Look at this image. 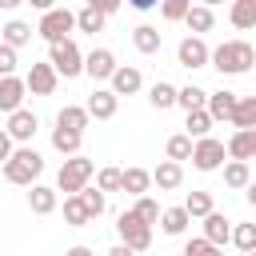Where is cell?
<instances>
[{"label": "cell", "instance_id": "1", "mask_svg": "<svg viewBox=\"0 0 256 256\" xmlns=\"http://www.w3.org/2000/svg\"><path fill=\"white\" fill-rule=\"evenodd\" d=\"M220 76H244V72H252V64H256V48L248 44V40H224L220 48H212V60H208Z\"/></svg>", "mask_w": 256, "mask_h": 256}, {"label": "cell", "instance_id": "2", "mask_svg": "<svg viewBox=\"0 0 256 256\" xmlns=\"http://www.w3.org/2000/svg\"><path fill=\"white\" fill-rule=\"evenodd\" d=\"M44 172V156L36 152V148H16L8 160H4V180L8 184H24V188H32V180Z\"/></svg>", "mask_w": 256, "mask_h": 256}, {"label": "cell", "instance_id": "3", "mask_svg": "<svg viewBox=\"0 0 256 256\" xmlns=\"http://www.w3.org/2000/svg\"><path fill=\"white\" fill-rule=\"evenodd\" d=\"M96 176V164L88 160V156H68L64 164H60V176H56V192H68V196H76V192H84L88 188V180Z\"/></svg>", "mask_w": 256, "mask_h": 256}, {"label": "cell", "instance_id": "4", "mask_svg": "<svg viewBox=\"0 0 256 256\" xmlns=\"http://www.w3.org/2000/svg\"><path fill=\"white\" fill-rule=\"evenodd\" d=\"M48 64L56 68V76L76 80V76L84 72V52H80L76 40L68 36V40H60V44H48Z\"/></svg>", "mask_w": 256, "mask_h": 256}, {"label": "cell", "instance_id": "5", "mask_svg": "<svg viewBox=\"0 0 256 256\" xmlns=\"http://www.w3.org/2000/svg\"><path fill=\"white\" fill-rule=\"evenodd\" d=\"M116 236H120V244H128L132 252H148L152 248V228L128 208V212H120V220H116Z\"/></svg>", "mask_w": 256, "mask_h": 256}, {"label": "cell", "instance_id": "6", "mask_svg": "<svg viewBox=\"0 0 256 256\" xmlns=\"http://www.w3.org/2000/svg\"><path fill=\"white\" fill-rule=\"evenodd\" d=\"M76 28V12H68V8H52V12H44L40 16V24H36V32L48 40V44H60V40H68V32Z\"/></svg>", "mask_w": 256, "mask_h": 256}, {"label": "cell", "instance_id": "7", "mask_svg": "<svg viewBox=\"0 0 256 256\" xmlns=\"http://www.w3.org/2000/svg\"><path fill=\"white\" fill-rule=\"evenodd\" d=\"M224 160H228L224 140L204 136V140H196V144H192V164H196V172H216V168H224Z\"/></svg>", "mask_w": 256, "mask_h": 256}, {"label": "cell", "instance_id": "8", "mask_svg": "<svg viewBox=\"0 0 256 256\" xmlns=\"http://www.w3.org/2000/svg\"><path fill=\"white\" fill-rule=\"evenodd\" d=\"M208 60H212V48L204 44V36H184L176 44V64L180 68L196 72V68H208Z\"/></svg>", "mask_w": 256, "mask_h": 256}, {"label": "cell", "instance_id": "9", "mask_svg": "<svg viewBox=\"0 0 256 256\" xmlns=\"http://www.w3.org/2000/svg\"><path fill=\"white\" fill-rule=\"evenodd\" d=\"M24 84H28V92H32V96H52V92H56V84H60V76H56V68H52L48 60H40V64H32V68H28Z\"/></svg>", "mask_w": 256, "mask_h": 256}, {"label": "cell", "instance_id": "10", "mask_svg": "<svg viewBox=\"0 0 256 256\" xmlns=\"http://www.w3.org/2000/svg\"><path fill=\"white\" fill-rule=\"evenodd\" d=\"M24 96H28V84L20 76H0V112L12 116L16 108H24Z\"/></svg>", "mask_w": 256, "mask_h": 256}, {"label": "cell", "instance_id": "11", "mask_svg": "<svg viewBox=\"0 0 256 256\" xmlns=\"http://www.w3.org/2000/svg\"><path fill=\"white\" fill-rule=\"evenodd\" d=\"M228 160H256V128H236L232 136H228Z\"/></svg>", "mask_w": 256, "mask_h": 256}, {"label": "cell", "instance_id": "12", "mask_svg": "<svg viewBox=\"0 0 256 256\" xmlns=\"http://www.w3.org/2000/svg\"><path fill=\"white\" fill-rule=\"evenodd\" d=\"M116 68H120V64H116V56H112L108 48H92V52L84 56V72H88L92 80H112Z\"/></svg>", "mask_w": 256, "mask_h": 256}, {"label": "cell", "instance_id": "13", "mask_svg": "<svg viewBox=\"0 0 256 256\" xmlns=\"http://www.w3.org/2000/svg\"><path fill=\"white\" fill-rule=\"evenodd\" d=\"M84 108H88V116H92V120H112V116H116V108H120V96H116L112 88H96V92L88 96V104H84Z\"/></svg>", "mask_w": 256, "mask_h": 256}, {"label": "cell", "instance_id": "14", "mask_svg": "<svg viewBox=\"0 0 256 256\" xmlns=\"http://www.w3.org/2000/svg\"><path fill=\"white\" fill-rule=\"evenodd\" d=\"M112 92L116 96H136L140 88H144V76H140V68H132V64H120L116 72H112Z\"/></svg>", "mask_w": 256, "mask_h": 256}, {"label": "cell", "instance_id": "15", "mask_svg": "<svg viewBox=\"0 0 256 256\" xmlns=\"http://www.w3.org/2000/svg\"><path fill=\"white\" fill-rule=\"evenodd\" d=\"M36 128H40L36 112H28V108H16V112L8 116V128H4V132H8L12 140H20V144H24V140H32V136H36Z\"/></svg>", "mask_w": 256, "mask_h": 256}, {"label": "cell", "instance_id": "16", "mask_svg": "<svg viewBox=\"0 0 256 256\" xmlns=\"http://www.w3.org/2000/svg\"><path fill=\"white\" fill-rule=\"evenodd\" d=\"M152 184H156L160 192H176V188L184 184V164H176V160H160V164L152 168Z\"/></svg>", "mask_w": 256, "mask_h": 256}, {"label": "cell", "instance_id": "17", "mask_svg": "<svg viewBox=\"0 0 256 256\" xmlns=\"http://www.w3.org/2000/svg\"><path fill=\"white\" fill-rule=\"evenodd\" d=\"M204 240L216 244V248H224V244L232 240V220L220 216V212H208V216H204Z\"/></svg>", "mask_w": 256, "mask_h": 256}, {"label": "cell", "instance_id": "18", "mask_svg": "<svg viewBox=\"0 0 256 256\" xmlns=\"http://www.w3.org/2000/svg\"><path fill=\"white\" fill-rule=\"evenodd\" d=\"M88 108L84 104H64L60 112H56V128H68V132H80L84 136V128H88Z\"/></svg>", "mask_w": 256, "mask_h": 256}, {"label": "cell", "instance_id": "19", "mask_svg": "<svg viewBox=\"0 0 256 256\" xmlns=\"http://www.w3.org/2000/svg\"><path fill=\"white\" fill-rule=\"evenodd\" d=\"M236 92H228V88H220V92H208V116L212 120H232V112H236Z\"/></svg>", "mask_w": 256, "mask_h": 256}, {"label": "cell", "instance_id": "20", "mask_svg": "<svg viewBox=\"0 0 256 256\" xmlns=\"http://www.w3.org/2000/svg\"><path fill=\"white\" fill-rule=\"evenodd\" d=\"M148 184H152V172H144V168H120V192L148 196Z\"/></svg>", "mask_w": 256, "mask_h": 256}, {"label": "cell", "instance_id": "21", "mask_svg": "<svg viewBox=\"0 0 256 256\" xmlns=\"http://www.w3.org/2000/svg\"><path fill=\"white\" fill-rule=\"evenodd\" d=\"M56 188H48V184H32V192H28V208L36 212V216H52L56 212Z\"/></svg>", "mask_w": 256, "mask_h": 256}, {"label": "cell", "instance_id": "22", "mask_svg": "<svg viewBox=\"0 0 256 256\" xmlns=\"http://www.w3.org/2000/svg\"><path fill=\"white\" fill-rule=\"evenodd\" d=\"M0 44H8V48H24V44H32V24H24V20H8V24L0 28Z\"/></svg>", "mask_w": 256, "mask_h": 256}, {"label": "cell", "instance_id": "23", "mask_svg": "<svg viewBox=\"0 0 256 256\" xmlns=\"http://www.w3.org/2000/svg\"><path fill=\"white\" fill-rule=\"evenodd\" d=\"M188 224H192V216L184 212V204H180V208H164V212H160V228H164V236H184V232H188Z\"/></svg>", "mask_w": 256, "mask_h": 256}, {"label": "cell", "instance_id": "24", "mask_svg": "<svg viewBox=\"0 0 256 256\" xmlns=\"http://www.w3.org/2000/svg\"><path fill=\"white\" fill-rule=\"evenodd\" d=\"M184 24H188V32H192V36H204V32H212L216 16H212V8L192 4V8H188V16H184Z\"/></svg>", "mask_w": 256, "mask_h": 256}, {"label": "cell", "instance_id": "25", "mask_svg": "<svg viewBox=\"0 0 256 256\" xmlns=\"http://www.w3.org/2000/svg\"><path fill=\"white\" fill-rule=\"evenodd\" d=\"M132 44H136V52H144V56L160 52V28H152V24L132 28Z\"/></svg>", "mask_w": 256, "mask_h": 256}, {"label": "cell", "instance_id": "26", "mask_svg": "<svg viewBox=\"0 0 256 256\" xmlns=\"http://www.w3.org/2000/svg\"><path fill=\"white\" fill-rule=\"evenodd\" d=\"M80 144H84V136H80V132L52 128V148H56L60 156H80Z\"/></svg>", "mask_w": 256, "mask_h": 256}, {"label": "cell", "instance_id": "27", "mask_svg": "<svg viewBox=\"0 0 256 256\" xmlns=\"http://www.w3.org/2000/svg\"><path fill=\"white\" fill-rule=\"evenodd\" d=\"M228 20L232 28H256V0H232Z\"/></svg>", "mask_w": 256, "mask_h": 256}, {"label": "cell", "instance_id": "28", "mask_svg": "<svg viewBox=\"0 0 256 256\" xmlns=\"http://www.w3.org/2000/svg\"><path fill=\"white\" fill-rule=\"evenodd\" d=\"M176 104H180L184 112H200V108H208V92H204V88H196V84L176 88Z\"/></svg>", "mask_w": 256, "mask_h": 256}, {"label": "cell", "instance_id": "29", "mask_svg": "<svg viewBox=\"0 0 256 256\" xmlns=\"http://www.w3.org/2000/svg\"><path fill=\"white\" fill-rule=\"evenodd\" d=\"M148 104H152V108H160V112H164V108H172V104H176V88H172L168 80H156V84L148 88Z\"/></svg>", "mask_w": 256, "mask_h": 256}, {"label": "cell", "instance_id": "30", "mask_svg": "<svg viewBox=\"0 0 256 256\" xmlns=\"http://www.w3.org/2000/svg\"><path fill=\"white\" fill-rule=\"evenodd\" d=\"M224 184H228V188H248V184H252L248 164H244V160H228V164H224Z\"/></svg>", "mask_w": 256, "mask_h": 256}, {"label": "cell", "instance_id": "31", "mask_svg": "<svg viewBox=\"0 0 256 256\" xmlns=\"http://www.w3.org/2000/svg\"><path fill=\"white\" fill-rule=\"evenodd\" d=\"M184 212H188L192 220H204L208 212H216V208H212V192H188V200H184Z\"/></svg>", "mask_w": 256, "mask_h": 256}, {"label": "cell", "instance_id": "32", "mask_svg": "<svg viewBox=\"0 0 256 256\" xmlns=\"http://www.w3.org/2000/svg\"><path fill=\"white\" fill-rule=\"evenodd\" d=\"M64 220H68V228H84V224H92V216H88V208L80 204V196H64Z\"/></svg>", "mask_w": 256, "mask_h": 256}, {"label": "cell", "instance_id": "33", "mask_svg": "<svg viewBox=\"0 0 256 256\" xmlns=\"http://www.w3.org/2000/svg\"><path fill=\"white\" fill-rule=\"evenodd\" d=\"M232 124H236V128H256V96H240V100H236Z\"/></svg>", "mask_w": 256, "mask_h": 256}, {"label": "cell", "instance_id": "34", "mask_svg": "<svg viewBox=\"0 0 256 256\" xmlns=\"http://www.w3.org/2000/svg\"><path fill=\"white\" fill-rule=\"evenodd\" d=\"M104 20H108V16H100V12H96V8H88V4L76 12V28H80V32H88V36L104 32Z\"/></svg>", "mask_w": 256, "mask_h": 256}, {"label": "cell", "instance_id": "35", "mask_svg": "<svg viewBox=\"0 0 256 256\" xmlns=\"http://www.w3.org/2000/svg\"><path fill=\"white\" fill-rule=\"evenodd\" d=\"M212 124H216V120L208 116V108H200V112H188V124H184V128H188L192 140H204V136L212 132Z\"/></svg>", "mask_w": 256, "mask_h": 256}, {"label": "cell", "instance_id": "36", "mask_svg": "<svg viewBox=\"0 0 256 256\" xmlns=\"http://www.w3.org/2000/svg\"><path fill=\"white\" fill-rule=\"evenodd\" d=\"M192 144H196V140H192L188 132L172 136V140H168V160H176V164H180V160H192Z\"/></svg>", "mask_w": 256, "mask_h": 256}, {"label": "cell", "instance_id": "37", "mask_svg": "<svg viewBox=\"0 0 256 256\" xmlns=\"http://www.w3.org/2000/svg\"><path fill=\"white\" fill-rule=\"evenodd\" d=\"M80 196V204L88 208V216L96 220V216H104V208H108V200H104V192L100 188H84V192H76Z\"/></svg>", "mask_w": 256, "mask_h": 256}, {"label": "cell", "instance_id": "38", "mask_svg": "<svg viewBox=\"0 0 256 256\" xmlns=\"http://www.w3.org/2000/svg\"><path fill=\"white\" fill-rule=\"evenodd\" d=\"M132 212L152 228V224H160V204L152 200V196H136V204H132Z\"/></svg>", "mask_w": 256, "mask_h": 256}, {"label": "cell", "instance_id": "39", "mask_svg": "<svg viewBox=\"0 0 256 256\" xmlns=\"http://www.w3.org/2000/svg\"><path fill=\"white\" fill-rule=\"evenodd\" d=\"M232 244L240 252H256V224H232Z\"/></svg>", "mask_w": 256, "mask_h": 256}, {"label": "cell", "instance_id": "40", "mask_svg": "<svg viewBox=\"0 0 256 256\" xmlns=\"http://www.w3.org/2000/svg\"><path fill=\"white\" fill-rule=\"evenodd\" d=\"M188 8H192V0H160V16H164L168 24L184 20V16H188Z\"/></svg>", "mask_w": 256, "mask_h": 256}, {"label": "cell", "instance_id": "41", "mask_svg": "<svg viewBox=\"0 0 256 256\" xmlns=\"http://www.w3.org/2000/svg\"><path fill=\"white\" fill-rule=\"evenodd\" d=\"M96 188L100 192H120V168H100L96 172Z\"/></svg>", "mask_w": 256, "mask_h": 256}, {"label": "cell", "instance_id": "42", "mask_svg": "<svg viewBox=\"0 0 256 256\" xmlns=\"http://www.w3.org/2000/svg\"><path fill=\"white\" fill-rule=\"evenodd\" d=\"M216 252H220V248H216V244H208L204 236H196V240H188V244H184V256H216Z\"/></svg>", "mask_w": 256, "mask_h": 256}, {"label": "cell", "instance_id": "43", "mask_svg": "<svg viewBox=\"0 0 256 256\" xmlns=\"http://www.w3.org/2000/svg\"><path fill=\"white\" fill-rule=\"evenodd\" d=\"M16 48H8V44H0V76H16Z\"/></svg>", "mask_w": 256, "mask_h": 256}, {"label": "cell", "instance_id": "44", "mask_svg": "<svg viewBox=\"0 0 256 256\" xmlns=\"http://www.w3.org/2000/svg\"><path fill=\"white\" fill-rule=\"evenodd\" d=\"M120 4H124V0H88V8H96L100 16H112V12H120Z\"/></svg>", "mask_w": 256, "mask_h": 256}, {"label": "cell", "instance_id": "45", "mask_svg": "<svg viewBox=\"0 0 256 256\" xmlns=\"http://www.w3.org/2000/svg\"><path fill=\"white\" fill-rule=\"evenodd\" d=\"M12 144H16V140H12V136H8V132H4V128H0V164H4V160H8V156H12V152H16V148H12Z\"/></svg>", "mask_w": 256, "mask_h": 256}, {"label": "cell", "instance_id": "46", "mask_svg": "<svg viewBox=\"0 0 256 256\" xmlns=\"http://www.w3.org/2000/svg\"><path fill=\"white\" fill-rule=\"evenodd\" d=\"M136 12H152V8H160V0H128Z\"/></svg>", "mask_w": 256, "mask_h": 256}, {"label": "cell", "instance_id": "47", "mask_svg": "<svg viewBox=\"0 0 256 256\" xmlns=\"http://www.w3.org/2000/svg\"><path fill=\"white\" fill-rule=\"evenodd\" d=\"M24 4H32V8H40V12H52V8H56V0H24Z\"/></svg>", "mask_w": 256, "mask_h": 256}, {"label": "cell", "instance_id": "48", "mask_svg": "<svg viewBox=\"0 0 256 256\" xmlns=\"http://www.w3.org/2000/svg\"><path fill=\"white\" fill-rule=\"evenodd\" d=\"M108 256H136L128 244H116V248H108Z\"/></svg>", "mask_w": 256, "mask_h": 256}, {"label": "cell", "instance_id": "49", "mask_svg": "<svg viewBox=\"0 0 256 256\" xmlns=\"http://www.w3.org/2000/svg\"><path fill=\"white\" fill-rule=\"evenodd\" d=\"M64 256H96V252H92V248H84V244H76V248H68Z\"/></svg>", "mask_w": 256, "mask_h": 256}, {"label": "cell", "instance_id": "50", "mask_svg": "<svg viewBox=\"0 0 256 256\" xmlns=\"http://www.w3.org/2000/svg\"><path fill=\"white\" fill-rule=\"evenodd\" d=\"M20 4H24V0H0V8H4V12H16Z\"/></svg>", "mask_w": 256, "mask_h": 256}, {"label": "cell", "instance_id": "51", "mask_svg": "<svg viewBox=\"0 0 256 256\" xmlns=\"http://www.w3.org/2000/svg\"><path fill=\"white\" fill-rule=\"evenodd\" d=\"M248 204H252V208H256V180H252V184H248Z\"/></svg>", "mask_w": 256, "mask_h": 256}, {"label": "cell", "instance_id": "52", "mask_svg": "<svg viewBox=\"0 0 256 256\" xmlns=\"http://www.w3.org/2000/svg\"><path fill=\"white\" fill-rule=\"evenodd\" d=\"M200 4H204V8H216V4H224V0H200Z\"/></svg>", "mask_w": 256, "mask_h": 256}, {"label": "cell", "instance_id": "53", "mask_svg": "<svg viewBox=\"0 0 256 256\" xmlns=\"http://www.w3.org/2000/svg\"><path fill=\"white\" fill-rule=\"evenodd\" d=\"M216 256H224V248H220V252H216Z\"/></svg>", "mask_w": 256, "mask_h": 256}, {"label": "cell", "instance_id": "54", "mask_svg": "<svg viewBox=\"0 0 256 256\" xmlns=\"http://www.w3.org/2000/svg\"><path fill=\"white\" fill-rule=\"evenodd\" d=\"M244 256H256V252H244Z\"/></svg>", "mask_w": 256, "mask_h": 256}]
</instances>
